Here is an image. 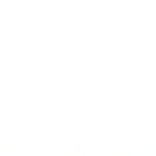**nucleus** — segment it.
Instances as JSON below:
<instances>
[]
</instances>
